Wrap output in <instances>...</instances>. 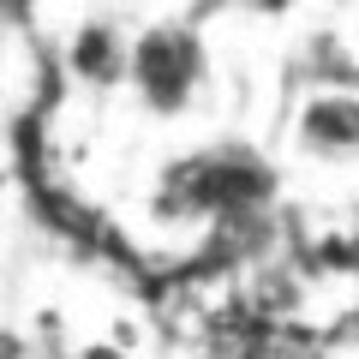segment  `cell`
Listing matches in <instances>:
<instances>
[{
    "instance_id": "6da1fadb",
    "label": "cell",
    "mask_w": 359,
    "mask_h": 359,
    "mask_svg": "<svg viewBox=\"0 0 359 359\" xmlns=\"http://www.w3.org/2000/svg\"><path fill=\"white\" fill-rule=\"evenodd\" d=\"M276 174L252 144H204V150L180 156L162 168L150 192V216L162 222H245L269 216Z\"/></svg>"
},
{
    "instance_id": "7a4b0ae2",
    "label": "cell",
    "mask_w": 359,
    "mask_h": 359,
    "mask_svg": "<svg viewBox=\"0 0 359 359\" xmlns=\"http://www.w3.org/2000/svg\"><path fill=\"white\" fill-rule=\"evenodd\" d=\"M210 84V42L192 18H156L126 42V90L144 114L180 120Z\"/></svg>"
},
{
    "instance_id": "3957f363",
    "label": "cell",
    "mask_w": 359,
    "mask_h": 359,
    "mask_svg": "<svg viewBox=\"0 0 359 359\" xmlns=\"http://www.w3.org/2000/svg\"><path fill=\"white\" fill-rule=\"evenodd\" d=\"M294 144L318 162H353L359 156V90L353 84L311 90L294 114Z\"/></svg>"
},
{
    "instance_id": "277c9868",
    "label": "cell",
    "mask_w": 359,
    "mask_h": 359,
    "mask_svg": "<svg viewBox=\"0 0 359 359\" xmlns=\"http://www.w3.org/2000/svg\"><path fill=\"white\" fill-rule=\"evenodd\" d=\"M126 30L108 25V18H90V25H78L72 36H66L60 48V72L72 78V84H90V90H114L126 84Z\"/></svg>"
},
{
    "instance_id": "5b68a950",
    "label": "cell",
    "mask_w": 359,
    "mask_h": 359,
    "mask_svg": "<svg viewBox=\"0 0 359 359\" xmlns=\"http://www.w3.org/2000/svg\"><path fill=\"white\" fill-rule=\"evenodd\" d=\"M30 18V0H0V25H25Z\"/></svg>"
},
{
    "instance_id": "8992f818",
    "label": "cell",
    "mask_w": 359,
    "mask_h": 359,
    "mask_svg": "<svg viewBox=\"0 0 359 359\" xmlns=\"http://www.w3.org/2000/svg\"><path fill=\"white\" fill-rule=\"evenodd\" d=\"M18 353H25V347H18L13 335H0V359H18Z\"/></svg>"
},
{
    "instance_id": "52a82bcc",
    "label": "cell",
    "mask_w": 359,
    "mask_h": 359,
    "mask_svg": "<svg viewBox=\"0 0 359 359\" xmlns=\"http://www.w3.org/2000/svg\"><path fill=\"white\" fill-rule=\"evenodd\" d=\"M245 6H264V13H276V6H287V0H245Z\"/></svg>"
}]
</instances>
